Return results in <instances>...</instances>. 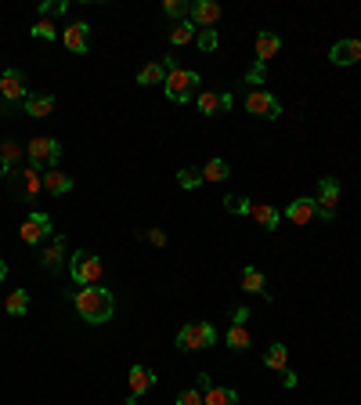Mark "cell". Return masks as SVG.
<instances>
[{
	"mask_svg": "<svg viewBox=\"0 0 361 405\" xmlns=\"http://www.w3.org/2000/svg\"><path fill=\"white\" fill-rule=\"evenodd\" d=\"M72 304H76V315L91 326H105L112 315H116V297L101 286H84L72 293Z\"/></svg>",
	"mask_w": 361,
	"mask_h": 405,
	"instance_id": "obj_1",
	"label": "cell"
},
{
	"mask_svg": "<svg viewBox=\"0 0 361 405\" xmlns=\"http://www.w3.org/2000/svg\"><path fill=\"white\" fill-rule=\"evenodd\" d=\"M69 278L76 286H98L101 283V257L91 250H76L69 257Z\"/></svg>",
	"mask_w": 361,
	"mask_h": 405,
	"instance_id": "obj_2",
	"label": "cell"
},
{
	"mask_svg": "<svg viewBox=\"0 0 361 405\" xmlns=\"http://www.w3.org/2000/svg\"><path fill=\"white\" fill-rule=\"evenodd\" d=\"M177 347L180 351H206L214 340H217V329L210 322H188V326H180L177 329Z\"/></svg>",
	"mask_w": 361,
	"mask_h": 405,
	"instance_id": "obj_3",
	"label": "cell"
},
{
	"mask_svg": "<svg viewBox=\"0 0 361 405\" xmlns=\"http://www.w3.org/2000/svg\"><path fill=\"white\" fill-rule=\"evenodd\" d=\"M166 98L170 101H192L195 98V87H199V72H192V69H173V72H166Z\"/></svg>",
	"mask_w": 361,
	"mask_h": 405,
	"instance_id": "obj_4",
	"label": "cell"
},
{
	"mask_svg": "<svg viewBox=\"0 0 361 405\" xmlns=\"http://www.w3.org/2000/svg\"><path fill=\"white\" fill-rule=\"evenodd\" d=\"M25 156L33 160V167L55 170L58 160H62V145H58V138H33L29 145H25Z\"/></svg>",
	"mask_w": 361,
	"mask_h": 405,
	"instance_id": "obj_5",
	"label": "cell"
},
{
	"mask_svg": "<svg viewBox=\"0 0 361 405\" xmlns=\"http://www.w3.org/2000/svg\"><path fill=\"white\" fill-rule=\"evenodd\" d=\"M242 105H246L249 116H261V120H278V116H282V101H278L271 91H261V87L249 91Z\"/></svg>",
	"mask_w": 361,
	"mask_h": 405,
	"instance_id": "obj_6",
	"label": "cell"
},
{
	"mask_svg": "<svg viewBox=\"0 0 361 405\" xmlns=\"http://www.w3.org/2000/svg\"><path fill=\"white\" fill-rule=\"evenodd\" d=\"M315 202H318V221H332V217H336V207H340V181H336V177H322Z\"/></svg>",
	"mask_w": 361,
	"mask_h": 405,
	"instance_id": "obj_7",
	"label": "cell"
},
{
	"mask_svg": "<svg viewBox=\"0 0 361 405\" xmlns=\"http://www.w3.org/2000/svg\"><path fill=\"white\" fill-rule=\"evenodd\" d=\"M0 98H4V105H15V101L29 98V87H25V72L22 69H4V72H0Z\"/></svg>",
	"mask_w": 361,
	"mask_h": 405,
	"instance_id": "obj_8",
	"label": "cell"
},
{
	"mask_svg": "<svg viewBox=\"0 0 361 405\" xmlns=\"http://www.w3.org/2000/svg\"><path fill=\"white\" fill-rule=\"evenodd\" d=\"M22 243L25 246H37V243H44V239H51V217L47 214H40V210H33L29 217L22 221Z\"/></svg>",
	"mask_w": 361,
	"mask_h": 405,
	"instance_id": "obj_9",
	"label": "cell"
},
{
	"mask_svg": "<svg viewBox=\"0 0 361 405\" xmlns=\"http://www.w3.org/2000/svg\"><path fill=\"white\" fill-rule=\"evenodd\" d=\"M221 18V4L217 0H192V11H188V22L195 30H214Z\"/></svg>",
	"mask_w": 361,
	"mask_h": 405,
	"instance_id": "obj_10",
	"label": "cell"
},
{
	"mask_svg": "<svg viewBox=\"0 0 361 405\" xmlns=\"http://www.w3.org/2000/svg\"><path fill=\"white\" fill-rule=\"evenodd\" d=\"M11 177H15V188H18V195H22V199H33V195L44 188V174H40V167H29V170H11Z\"/></svg>",
	"mask_w": 361,
	"mask_h": 405,
	"instance_id": "obj_11",
	"label": "cell"
},
{
	"mask_svg": "<svg viewBox=\"0 0 361 405\" xmlns=\"http://www.w3.org/2000/svg\"><path fill=\"white\" fill-rule=\"evenodd\" d=\"M286 217H289L293 224H311V221H318V202H315L311 195H296L289 207H286Z\"/></svg>",
	"mask_w": 361,
	"mask_h": 405,
	"instance_id": "obj_12",
	"label": "cell"
},
{
	"mask_svg": "<svg viewBox=\"0 0 361 405\" xmlns=\"http://www.w3.org/2000/svg\"><path fill=\"white\" fill-rule=\"evenodd\" d=\"M62 40H65V47L72 51V55H87V47H91V25H87V22H72V25H65Z\"/></svg>",
	"mask_w": 361,
	"mask_h": 405,
	"instance_id": "obj_13",
	"label": "cell"
},
{
	"mask_svg": "<svg viewBox=\"0 0 361 405\" xmlns=\"http://www.w3.org/2000/svg\"><path fill=\"white\" fill-rule=\"evenodd\" d=\"M195 105H199V112H202V116H217V112H228L231 105H235V98H231L228 91H221V94L206 91V94H199V98H195Z\"/></svg>",
	"mask_w": 361,
	"mask_h": 405,
	"instance_id": "obj_14",
	"label": "cell"
},
{
	"mask_svg": "<svg viewBox=\"0 0 361 405\" xmlns=\"http://www.w3.org/2000/svg\"><path fill=\"white\" fill-rule=\"evenodd\" d=\"M329 62H332V65H357V62H361V40H340V44H332Z\"/></svg>",
	"mask_w": 361,
	"mask_h": 405,
	"instance_id": "obj_15",
	"label": "cell"
},
{
	"mask_svg": "<svg viewBox=\"0 0 361 405\" xmlns=\"http://www.w3.org/2000/svg\"><path fill=\"white\" fill-rule=\"evenodd\" d=\"M126 384H131V398H141L145 391H152V384H156V373H152L148 366H131Z\"/></svg>",
	"mask_w": 361,
	"mask_h": 405,
	"instance_id": "obj_16",
	"label": "cell"
},
{
	"mask_svg": "<svg viewBox=\"0 0 361 405\" xmlns=\"http://www.w3.org/2000/svg\"><path fill=\"white\" fill-rule=\"evenodd\" d=\"M25 105V116H33V120H47L51 112H55V94H29L22 101Z\"/></svg>",
	"mask_w": 361,
	"mask_h": 405,
	"instance_id": "obj_17",
	"label": "cell"
},
{
	"mask_svg": "<svg viewBox=\"0 0 361 405\" xmlns=\"http://www.w3.org/2000/svg\"><path fill=\"white\" fill-rule=\"evenodd\" d=\"M40 261H44V268H47V271H62V264H65V239H62V236L51 239Z\"/></svg>",
	"mask_w": 361,
	"mask_h": 405,
	"instance_id": "obj_18",
	"label": "cell"
},
{
	"mask_svg": "<svg viewBox=\"0 0 361 405\" xmlns=\"http://www.w3.org/2000/svg\"><path fill=\"white\" fill-rule=\"evenodd\" d=\"M278 47H282V37H278V33H271V30L256 33V62H264V65H268V58L278 55Z\"/></svg>",
	"mask_w": 361,
	"mask_h": 405,
	"instance_id": "obj_19",
	"label": "cell"
},
{
	"mask_svg": "<svg viewBox=\"0 0 361 405\" xmlns=\"http://www.w3.org/2000/svg\"><path fill=\"white\" fill-rule=\"evenodd\" d=\"M249 217L261 224V228H268V232H275L278 221H282V214L271 207V202H253V207H249Z\"/></svg>",
	"mask_w": 361,
	"mask_h": 405,
	"instance_id": "obj_20",
	"label": "cell"
},
{
	"mask_svg": "<svg viewBox=\"0 0 361 405\" xmlns=\"http://www.w3.org/2000/svg\"><path fill=\"white\" fill-rule=\"evenodd\" d=\"M44 188L51 192V195H65V192H72V177L65 174V170H47L44 174Z\"/></svg>",
	"mask_w": 361,
	"mask_h": 405,
	"instance_id": "obj_21",
	"label": "cell"
},
{
	"mask_svg": "<svg viewBox=\"0 0 361 405\" xmlns=\"http://www.w3.org/2000/svg\"><path fill=\"white\" fill-rule=\"evenodd\" d=\"M138 84H141V87H156V84H166V65H163V62H148V65L138 72Z\"/></svg>",
	"mask_w": 361,
	"mask_h": 405,
	"instance_id": "obj_22",
	"label": "cell"
},
{
	"mask_svg": "<svg viewBox=\"0 0 361 405\" xmlns=\"http://www.w3.org/2000/svg\"><path fill=\"white\" fill-rule=\"evenodd\" d=\"M264 366L286 373V366H289V347H286V344H271V347L264 351Z\"/></svg>",
	"mask_w": 361,
	"mask_h": 405,
	"instance_id": "obj_23",
	"label": "cell"
},
{
	"mask_svg": "<svg viewBox=\"0 0 361 405\" xmlns=\"http://www.w3.org/2000/svg\"><path fill=\"white\" fill-rule=\"evenodd\" d=\"M264 286H268L264 271L253 268V264H246V268H242V290H246V293H268Z\"/></svg>",
	"mask_w": 361,
	"mask_h": 405,
	"instance_id": "obj_24",
	"label": "cell"
},
{
	"mask_svg": "<svg viewBox=\"0 0 361 405\" xmlns=\"http://www.w3.org/2000/svg\"><path fill=\"white\" fill-rule=\"evenodd\" d=\"M202 405H239V391L235 387H210L202 394Z\"/></svg>",
	"mask_w": 361,
	"mask_h": 405,
	"instance_id": "obj_25",
	"label": "cell"
},
{
	"mask_svg": "<svg viewBox=\"0 0 361 405\" xmlns=\"http://www.w3.org/2000/svg\"><path fill=\"white\" fill-rule=\"evenodd\" d=\"M228 174H231L228 160H210V163L202 167V181H210V185H217V181H224Z\"/></svg>",
	"mask_w": 361,
	"mask_h": 405,
	"instance_id": "obj_26",
	"label": "cell"
},
{
	"mask_svg": "<svg viewBox=\"0 0 361 405\" xmlns=\"http://www.w3.org/2000/svg\"><path fill=\"white\" fill-rule=\"evenodd\" d=\"M37 40H44V44H55V40H62V33H58V25L55 22H47V18H40V22H33V30H29Z\"/></svg>",
	"mask_w": 361,
	"mask_h": 405,
	"instance_id": "obj_27",
	"label": "cell"
},
{
	"mask_svg": "<svg viewBox=\"0 0 361 405\" xmlns=\"http://www.w3.org/2000/svg\"><path fill=\"white\" fill-rule=\"evenodd\" d=\"M195 33H199V30H195L192 22H177L173 30H170V44H173V47H185V44L195 40Z\"/></svg>",
	"mask_w": 361,
	"mask_h": 405,
	"instance_id": "obj_28",
	"label": "cell"
},
{
	"mask_svg": "<svg viewBox=\"0 0 361 405\" xmlns=\"http://www.w3.org/2000/svg\"><path fill=\"white\" fill-rule=\"evenodd\" d=\"M249 344H253V340H249V329H246V326H231V329H228V347H231V351L242 354V351H249Z\"/></svg>",
	"mask_w": 361,
	"mask_h": 405,
	"instance_id": "obj_29",
	"label": "cell"
},
{
	"mask_svg": "<svg viewBox=\"0 0 361 405\" xmlns=\"http://www.w3.org/2000/svg\"><path fill=\"white\" fill-rule=\"evenodd\" d=\"M4 308H8V315H25V311H29V293H25V290H11L8 300H4Z\"/></svg>",
	"mask_w": 361,
	"mask_h": 405,
	"instance_id": "obj_30",
	"label": "cell"
},
{
	"mask_svg": "<svg viewBox=\"0 0 361 405\" xmlns=\"http://www.w3.org/2000/svg\"><path fill=\"white\" fill-rule=\"evenodd\" d=\"M177 185L185 188V192L199 188V185H202V170H195V167H180V170H177Z\"/></svg>",
	"mask_w": 361,
	"mask_h": 405,
	"instance_id": "obj_31",
	"label": "cell"
},
{
	"mask_svg": "<svg viewBox=\"0 0 361 405\" xmlns=\"http://www.w3.org/2000/svg\"><path fill=\"white\" fill-rule=\"evenodd\" d=\"M163 11H166L170 18H177V22H188L192 4H188V0H166V4H163Z\"/></svg>",
	"mask_w": 361,
	"mask_h": 405,
	"instance_id": "obj_32",
	"label": "cell"
},
{
	"mask_svg": "<svg viewBox=\"0 0 361 405\" xmlns=\"http://www.w3.org/2000/svg\"><path fill=\"white\" fill-rule=\"evenodd\" d=\"M195 44H199V51H202V55H210V51H217V30H199L195 33Z\"/></svg>",
	"mask_w": 361,
	"mask_h": 405,
	"instance_id": "obj_33",
	"label": "cell"
},
{
	"mask_svg": "<svg viewBox=\"0 0 361 405\" xmlns=\"http://www.w3.org/2000/svg\"><path fill=\"white\" fill-rule=\"evenodd\" d=\"M249 207H253V202L246 195H224V210L228 214H239L242 217V214H249Z\"/></svg>",
	"mask_w": 361,
	"mask_h": 405,
	"instance_id": "obj_34",
	"label": "cell"
},
{
	"mask_svg": "<svg viewBox=\"0 0 361 405\" xmlns=\"http://www.w3.org/2000/svg\"><path fill=\"white\" fill-rule=\"evenodd\" d=\"M22 152H25V148H22L18 141H4V145H0V156H4V160H8L11 167H15V163L22 160Z\"/></svg>",
	"mask_w": 361,
	"mask_h": 405,
	"instance_id": "obj_35",
	"label": "cell"
},
{
	"mask_svg": "<svg viewBox=\"0 0 361 405\" xmlns=\"http://www.w3.org/2000/svg\"><path fill=\"white\" fill-rule=\"evenodd\" d=\"M65 8H69V0H44L40 15H65Z\"/></svg>",
	"mask_w": 361,
	"mask_h": 405,
	"instance_id": "obj_36",
	"label": "cell"
},
{
	"mask_svg": "<svg viewBox=\"0 0 361 405\" xmlns=\"http://www.w3.org/2000/svg\"><path fill=\"white\" fill-rule=\"evenodd\" d=\"M177 405H202V391H199V387L180 391V394H177Z\"/></svg>",
	"mask_w": 361,
	"mask_h": 405,
	"instance_id": "obj_37",
	"label": "cell"
},
{
	"mask_svg": "<svg viewBox=\"0 0 361 405\" xmlns=\"http://www.w3.org/2000/svg\"><path fill=\"white\" fill-rule=\"evenodd\" d=\"M246 84H264V62H256V65L246 72Z\"/></svg>",
	"mask_w": 361,
	"mask_h": 405,
	"instance_id": "obj_38",
	"label": "cell"
},
{
	"mask_svg": "<svg viewBox=\"0 0 361 405\" xmlns=\"http://www.w3.org/2000/svg\"><path fill=\"white\" fill-rule=\"evenodd\" d=\"M246 319H249V308H235V311H231V326H246Z\"/></svg>",
	"mask_w": 361,
	"mask_h": 405,
	"instance_id": "obj_39",
	"label": "cell"
},
{
	"mask_svg": "<svg viewBox=\"0 0 361 405\" xmlns=\"http://www.w3.org/2000/svg\"><path fill=\"white\" fill-rule=\"evenodd\" d=\"M148 243H152V246H166V232H159V228H152V232H148Z\"/></svg>",
	"mask_w": 361,
	"mask_h": 405,
	"instance_id": "obj_40",
	"label": "cell"
},
{
	"mask_svg": "<svg viewBox=\"0 0 361 405\" xmlns=\"http://www.w3.org/2000/svg\"><path fill=\"white\" fill-rule=\"evenodd\" d=\"M210 387H214V384H210V373H199V391L206 394V391H210Z\"/></svg>",
	"mask_w": 361,
	"mask_h": 405,
	"instance_id": "obj_41",
	"label": "cell"
},
{
	"mask_svg": "<svg viewBox=\"0 0 361 405\" xmlns=\"http://www.w3.org/2000/svg\"><path fill=\"white\" fill-rule=\"evenodd\" d=\"M11 170H15V167H11L4 156H0V181H4V177H11Z\"/></svg>",
	"mask_w": 361,
	"mask_h": 405,
	"instance_id": "obj_42",
	"label": "cell"
},
{
	"mask_svg": "<svg viewBox=\"0 0 361 405\" xmlns=\"http://www.w3.org/2000/svg\"><path fill=\"white\" fill-rule=\"evenodd\" d=\"M282 387H296V373L286 369V376H282Z\"/></svg>",
	"mask_w": 361,
	"mask_h": 405,
	"instance_id": "obj_43",
	"label": "cell"
},
{
	"mask_svg": "<svg viewBox=\"0 0 361 405\" xmlns=\"http://www.w3.org/2000/svg\"><path fill=\"white\" fill-rule=\"evenodd\" d=\"M4 278H8V261L0 257V283H4Z\"/></svg>",
	"mask_w": 361,
	"mask_h": 405,
	"instance_id": "obj_44",
	"label": "cell"
}]
</instances>
